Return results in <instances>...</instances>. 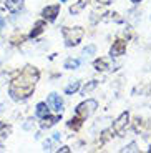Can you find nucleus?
Segmentation results:
<instances>
[{
  "mask_svg": "<svg viewBox=\"0 0 151 153\" xmlns=\"http://www.w3.org/2000/svg\"><path fill=\"white\" fill-rule=\"evenodd\" d=\"M38 76H40V72H38L35 67H25L23 72L19 73V76L12 82L10 88H8L12 98L13 100L28 98V97L32 95V92H33Z\"/></svg>",
  "mask_w": 151,
  "mask_h": 153,
  "instance_id": "obj_1",
  "label": "nucleus"
},
{
  "mask_svg": "<svg viewBox=\"0 0 151 153\" xmlns=\"http://www.w3.org/2000/svg\"><path fill=\"white\" fill-rule=\"evenodd\" d=\"M63 33V40L67 47H75L81 42V38L85 35V30L81 27H63L61 28Z\"/></svg>",
  "mask_w": 151,
  "mask_h": 153,
  "instance_id": "obj_2",
  "label": "nucleus"
},
{
  "mask_svg": "<svg viewBox=\"0 0 151 153\" xmlns=\"http://www.w3.org/2000/svg\"><path fill=\"white\" fill-rule=\"evenodd\" d=\"M96 107H98V102H96V100H87V102H83V103H80L78 107H76L75 115L80 117L81 120H87L88 117L96 110Z\"/></svg>",
  "mask_w": 151,
  "mask_h": 153,
  "instance_id": "obj_3",
  "label": "nucleus"
},
{
  "mask_svg": "<svg viewBox=\"0 0 151 153\" xmlns=\"http://www.w3.org/2000/svg\"><path fill=\"white\" fill-rule=\"evenodd\" d=\"M58 12H60V5H48V7H45L42 10V17L45 20H48V22H53V20L57 19Z\"/></svg>",
  "mask_w": 151,
  "mask_h": 153,
  "instance_id": "obj_4",
  "label": "nucleus"
},
{
  "mask_svg": "<svg viewBox=\"0 0 151 153\" xmlns=\"http://www.w3.org/2000/svg\"><path fill=\"white\" fill-rule=\"evenodd\" d=\"M47 103H48V107H52L55 111H58V113L63 111V100H61L60 95H57V93H50Z\"/></svg>",
  "mask_w": 151,
  "mask_h": 153,
  "instance_id": "obj_5",
  "label": "nucleus"
},
{
  "mask_svg": "<svg viewBox=\"0 0 151 153\" xmlns=\"http://www.w3.org/2000/svg\"><path fill=\"white\" fill-rule=\"evenodd\" d=\"M128 123H130V113H128V111H123V113L118 117V120L115 122V125H113L115 131H121L123 128L128 126Z\"/></svg>",
  "mask_w": 151,
  "mask_h": 153,
  "instance_id": "obj_6",
  "label": "nucleus"
},
{
  "mask_svg": "<svg viewBox=\"0 0 151 153\" xmlns=\"http://www.w3.org/2000/svg\"><path fill=\"white\" fill-rule=\"evenodd\" d=\"M125 50H126L125 40H116V42L113 43V47H111V50H110V55H111V57H121V55L125 53Z\"/></svg>",
  "mask_w": 151,
  "mask_h": 153,
  "instance_id": "obj_7",
  "label": "nucleus"
},
{
  "mask_svg": "<svg viewBox=\"0 0 151 153\" xmlns=\"http://www.w3.org/2000/svg\"><path fill=\"white\" fill-rule=\"evenodd\" d=\"M5 8H7L10 13H17L23 8V0H7L5 2Z\"/></svg>",
  "mask_w": 151,
  "mask_h": 153,
  "instance_id": "obj_8",
  "label": "nucleus"
},
{
  "mask_svg": "<svg viewBox=\"0 0 151 153\" xmlns=\"http://www.w3.org/2000/svg\"><path fill=\"white\" fill-rule=\"evenodd\" d=\"M93 67L96 72H106L110 68V60L108 58H98V60L93 62Z\"/></svg>",
  "mask_w": 151,
  "mask_h": 153,
  "instance_id": "obj_9",
  "label": "nucleus"
},
{
  "mask_svg": "<svg viewBox=\"0 0 151 153\" xmlns=\"http://www.w3.org/2000/svg\"><path fill=\"white\" fill-rule=\"evenodd\" d=\"M35 113H37L38 118H45L47 115H50V107H48V103H45V102L38 103V105H37V110H35Z\"/></svg>",
  "mask_w": 151,
  "mask_h": 153,
  "instance_id": "obj_10",
  "label": "nucleus"
},
{
  "mask_svg": "<svg viewBox=\"0 0 151 153\" xmlns=\"http://www.w3.org/2000/svg\"><path fill=\"white\" fill-rule=\"evenodd\" d=\"M45 27H47L45 20H38V22L35 23L33 30L30 32V38H35V37H38V35H40V33H42L43 30H45Z\"/></svg>",
  "mask_w": 151,
  "mask_h": 153,
  "instance_id": "obj_11",
  "label": "nucleus"
},
{
  "mask_svg": "<svg viewBox=\"0 0 151 153\" xmlns=\"http://www.w3.org/2000/svg\"><path fill=\"white\" fill-rule=\"evenodd\" d=\"M60 117H61V113L60 115H55V117L47 115L45 118H43V122H42V128H50V126H53L57 122H60Z\"/></svg>",
  "mask_w": 151,
  "mask_h": 153,
  "instance_id": "obj_12",
  "label": "nucleus"
},
{
  "mask_svg": "<svg viewBox=\"0 0 151 153\" xmlns=\"http://www.w3.org/2000/svg\"><path fill=\"white\" fill-rule=\"evenodd\" d=\"M87 4H88V0H78L75 5H72V7H70V13H72V15H76V13H80V12H81L85 7H87Z\"/></svg>",
  "mask_w": 151,
  "mask_h": 153,
  "instance_id": "obj_13",
  "label": "nucleus"
},
{
  "mask_svg": "<svg viewBox=\"0 0 151 153\" xmlns=\"http://www.w3.org/2000/svg\"><path fill=\"white\" fill-rule=\"evenodd\" d=\"M78 90H80V82L78 80H73L70 85L65 87V93H67V95H73V93L78 92Z\"/></svg>",
  "mask_w": 151,
  "mask_h": 153,
  "instance_id": "obj_14",
  "label": "nucleus"
},
{
  "mask_svg": "<svg viewBox=\"0 0 151 153\" xmlns=\"http://www.w3.org/2000/svg\"><path fill=\"white\" fill-rule=\"evenodd\" d=\"M80 67V60L78 58H68L67 62H65V68L67 70H75Z\"/></svg>",
  "mask_w": 151,
  "mask_h": 153,
  "instance_id": "obj_15",
  "label": "nucleus"
},
{
  "mask_svg": "<svg viewBox=\"0 0 151 153\" xmlns=\"http://www.w3.org/2000/svg\"><path fill=\"white\" fill-rule=\"evenodd\" d=\"M96 87H98V82H96V80H91L90 83H87L83 88H81V95H87V93H90L91 90H95Z\"/></svg>",
  "mask_w": 151,
  "mask_h": 153,
  "instance_id": "obj_16",
  "label": "nucleus"
},
{
  "mask_svg": "<svg viewBox=\"0 0 151 153\" xmlns=\"http://www.w3.org/2000/svg\"><path fill=\"white\" fill-rule=\"evenodd\" d=\"M81 123H83V120L80 118V117H75V118H72V120H70L68 126H70V128H73V130H80V126H81Z\"/></svg>",
  "mask_w": 151,
  "mask_h": 153,
  "instance_id": "obj_17",
  "label": "nucleus"
},
{
  "mask_svg": "<svg viewBox=\"0 0 151 153\" xmlns=\"http://www.w3.org/2000/svg\"><path fill=\"white\" fill-rule=\"evenodd\" d=\"M8 133H10V126L0 122V140L7 138V137H8Z\"/></svg>",
  "mask_w": 151,
  "mask_h": 153,
  "instance_id": "obj_18",
  "label": "nucleus"
},
{
  "mask_svg": "<svg viewBox=\"0 0 151 153\" xmlns=\"http://www.w3.org/2000/svg\"><path fill=\"white\" fill-rule=\"evenodd\" d=\"M95 53H96V45H93V43L83 48V55H85V57H90V55H95Z\"/></svg>",
  "mask_w": 151,
  "mask_h": 153,
  "instance_id": "obj_19",
  "label": "nucleus"
},
{
  "mask_svg": "<svg viewBox=\"0 0 151 153\" xmlns=\"http://www.w3.org/2000/svg\"><path fill=\"white\" fill-rule=\"evenodd\" d=\"M121 152H140V150L136 148V143H130V145L125 146V148L121 150Z\"/></svg>",
  "mask_w": 151,
  "mask_h": 153,
  "instance_id": "obj_20",
  "label": "nucleus"
},
{
  "mask_svg": "<svg viewBox=\"0 0 151 153\" xmlns=\"http://www.w3.org/2000/svg\"><path fill=\"white\" fill-rule=\"evenodd\" d=\"M58 152H63V153H68V152H70V148H68V146H61V148L58 150Z\"/></svg>",
  "mask_w": 151,
  "mask_h": 153,
  "instance_id": "obj_21",
  "label": "nucleus"
},
{
  "mask_svg": "<svg viewBox=\"0 0 151 153\" xmlns=\"http://www.w3.org/2000/svg\"><path fill=\"white\" fill-rule=\"evenodd\" d=\"M61 138V133H53V140H60Z\"/></svg>",
  "mask_w": 151,
  "mask_h": 153,
  "instance_id": "obj_22",
  "label": "nucleus"
},
{
  "mask_svg": "<svg viewBox=\"0 0 151 153\" xmlns=\"http://www.w3.org/2000/svg\"><path fill=\"white\" fill-rule=\"evenodd\" d=\"M4 25H5V20H4V19H0V32H2V28H4Z\"/></svg>",
  "mask_w": 151,
  "mask_h": 153,
  "instance_id": "obj_23",
  "label": "nucleus"
},
{
  "mask_svg": "<svg viewBox=\"0 0 151 153\" xmlns=\"http://www.w3.org/2000/svg\"><path fill=\"white\" fill-rule=\"evenodd\" d=\"M98 2H101V4H111L113 0H98Z\"/></svg>",
  "mask_w": 151,
  "mask_h": 153,
  "instance_id": "obj_24",
  "label": "nucleus"
},
{
  "mask_svg": "<svg viewBox=\"0 0 151 153\" xmlns=\"http://www.w3.org/2000/svg\"><path fill=\"white\" fill-rule=\"evenodd\" d=\"M131 2H133V4H140L141 0H131Z\"/></svg>",
  "mask_w": 151,
  "mask_h": 153,
  "instance_id": "obj_25",
  "label": "nucleus"
},
{
  "mask_svg": "<svg viewBox=\"0 0 151 153\" xmlns=\"http://www.w3.org/2000/svg\"><path fill=\"white\" fill-rule=\"evenodd\" d=\"M61 2H67V0H61Z\"/></svg>",
  "mask_w": 151,
  "mask_h": 153,
  "instance_id": "obj_26",
  "label": "nucleus"
},
{
  "mask_svg": "<svg viewBox=\"0 0 151 153\" xmlns=\"http://www.w3.org/2000/svg\"><path fill=\"white\" fill-rule=\"evenodd\" d=\"M150 153H151V148H150Z\"/></svg>",
  "mask_w": 151,
  "mask_h": 153,
  "instance_id": "obj_27",
  "label": "nucleus"
}]
</instances>
